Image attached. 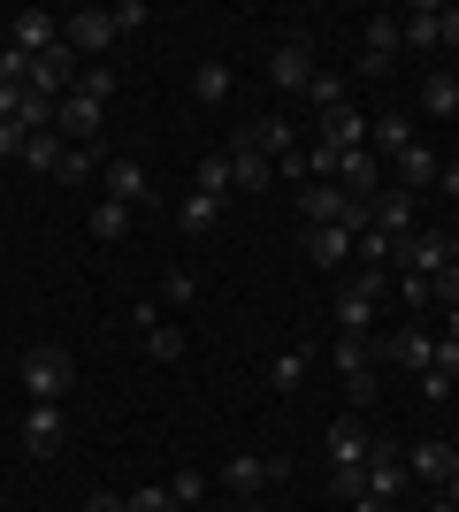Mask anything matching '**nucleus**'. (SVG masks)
<instances>
[{"label":"nucleus","instance_id":"nucleus-35","mask_svg":"<svg viewBox=\"0 0 459 512\" xmlns=\"http://www.w3.org/2000/svg\"><path fill=\"white\" fill-rule=\"evenodd\" d=\"M92 169H100V146H69V153H62V169H54V176H62V184H85Z\"/></svg>","mask_w":459,"mask_h":512},{"label":"nucleus","instance_id":"nucleus-33","mask_svg":"<svg viewBox=\"0 0 459 512\" xmlns=\"http://www.w3.org/2000/svg\"><path fill=\"white\" fill-rule=\"evenodd\" d=\"M345 85H352V77H337V69H314V85H306L314 115H322V107H345Z\"/></svg>","mask_w":459,"mask_h":512},{"label":"nucleus","instance_id":"nucleus-2","mask_svg":"<svg viewBox=\"0 0 459 512\" xmlns=\"http://www.w3.org/2000/svg\"><path fill=\"white\" fill-rule=\"evenodd\" d=\"M398 283L383 276V268H360V276L337 291V329H352V337H375V306L391 299Z\"/></svg>","mask_w":459,"mask_h":512},{"label":"nucleus","instance_id":"nucleus-15","mask_svg":"<svg viewBox=\"0 0 459 512\" xmlns=\"http://www.w3.org/2000/svg\"><path fill=\"white\" fill-rule=\"evenodd\" d=\"M108 199H123V207H161V192H153V176L138 153H115L108 161Z\"/></svg>","mask_w":459,"mask_h":512},{"label":"nucleus","instance_id":"nucleus-19","mask_svg":"<svg viewBox=\"0 0 459 512\" xmlns=\"http://www.w3.org/2000/svg\"><path fill=\"white\" fill-rule=\"evenodd\" d=\"M437 169H444V161H437V153H429V146H406V153H398V161H391V176H398V192H429V184H437Z\"/></svg>","mask_w":459,"mask_h":512},{"label":"nucleus","instance_id":"nucleus-52","mask_svg":"<svg viewBox=\"0 0 459 512\" xmlns=\"http://www.w3.org/2000/svg\"><path fill=\"white\" fill-rule=\"evenodd\" d=\"M230 512H261V505H230Z\"/></svg>","mask_w":459,"mask_h":512},{"label":"nucleus","instance_id":"nucleus-43","mask_svg":"<svg viewBox=\"0 0 459 512\" xmlns=\"http://www.w3.org/2000/svg\"><path fill=\"white\" fill-rule=\"evenodd\" d=\"M199 299V276H184V268H176V276H169V306H192Z\"/></svg>","mask_w":459,"mask_h":512},{"label":"nucleus","instance_id":"nucleus-45","mask_svg":"<svg viewBox=\"0 0 459 512\" xmlns=\"http://www.w3.org/2000/svg\"><path fill=\"white\" fill-rule=\"evenodd\" d=\"M429 291H437V299H444V306H459V260H452V268H444V276H437V283H429Z\"/></svg>","mask_w":459,"mask_h":512},{"label":"nucleus","instance_id":"nucleus-11","mask_svg":"<svg viewBox=\"0 0 459 512\" xmlns=\"http://www.w3.org/2000/svg\"><path fill=\"white\" fill-rule=\"evenodd\" d=\"M100 115H108L100 100L62 92V100H54V138H62V146H92V138H100Z\"/></svg>","mask_w":459,"mask_h":512},{"label":"nucleus","instance_id":"nucleus-7","mask_svg":"<svg viewBox=\"0 0 459 512\" xmlns=\"http://www.w3.org/2000/svg\"><path fill=\"white\" fill-rule=\"evenodd\" d=\"M368 421H360V413H337V421H329V436H322V459H329V474H352L360 467V459H368Z\"/></svg>","mask_w":459,"mask_h":512},{"label":"nucleus","instance_id":"nucleus-29","mask_svg":"<svg viewBox=\"0 0 459 512\" xmlns=\"http://www.w3.org/2000/svg\"><path fill=\"white\" fill-rule=\"evenodd\" d=\"M192 100L199 107H222V100H230V69H222V62H199L192 69Z\"/></svg>","mask_w":459,"mask_h":512},{"label":"nucleus","instance_id":"nucleus-9","mask_svg":"<svg viewBox=\"0 0 459 512\" xmlns=\"http://www.w3.org/2000/svg\"><path fill=\"white\" fill-rule=\"evenodd\" d=\"M398 54H406V39H398V16H368V39H360V77H391Z\"/></svg>","mask_w":459,"mask_h":512},{"label":"nucleus","instance_id":"nucleus-13","mask_svg":"<svg viewBox=\"0 0 459 512\" xmlns=\"http://www.w3.org/2000/svg\"><path fill=\"white\" fill-rule=\"evenodd\" d=\"M23 451H31V459H54V451L69 444V421H62V406H23Z\"/></svg>","mask_w":459,"mask_h":512},{"label":"nucleus","instance_id":"nucleus-37","mask_svg":"<svg viewBox=\"0 0 459 512\" xmlns=\"http://www.w3.org/2000/svg\"><path fill=\"white\" fill-rule=\"evenodd\" d=\"M199 192H230V153H207V161H199Z\"/></svg>","mask_w":459,"mask_h":512},{"label":"nucleus","instance_id":"nucleus-28","mask_svg":"<svg viewBox=\"0 0 459 512\" xmlns=\"http://www.w3.org/2000/svg\"><path fill=\"white\" fill-rule=\"evenodd\" d=\"M306 367H314V352H306V344H284V352L268 360V383H276V390H299Z\"/></svg>","mask_w":459,"mask_h":512},{"label":"nucleus","instance_id":"nucleus-41","mask_svg":"<svg viewBox=\"0 0 459 512\" xmlns=\"http://www.w3.org/2000/svg\"><path fill=\"white\" fill-rule=\"evenodd\" d=\"M429 299H437V291H429L421 276H398V306H406L414 321H421V306H429Z\"/></svg>","mask_w":459,"mask_h":512},{"label":"nucleus","instance_id":"nucleus-12","mask_svg":"<svg viewBox=\"0 0 459 512\" xmlns=\"http://www.w3.org/2000/svg\"><path fill=\"white\" fill-rule=\"evenodd\" d=\"M314 138H322L329 153H360L368 146V115H360V107H322V115H314Z\"/></svg>","mask_w":459,"mask_h":512},{"label":"nucleus","instance_id":"nucleus-48","mask_svg":"<svg viewBox=\"0 0 459 512\" xmlns=\"http://www.w3.org/2000/svg\"><path fill=\"white\" fill-rule=\"evenodd\" d=\"M437 46H459V8H444V31H437Z\"/></svg>","mask_w":459,"mask_h":512},{"label":"nucleus","instance_id":"nucleus-25","mask_svg":"<svg viewBox=\"0 0 459 512\" xmlns=\"http://www.w3.org/2000/svg\"><path fill=\"white\" fill-rule=\"evenodd\" d=\"M421 115H437V123H452V115H459V77L429 69V77H421Z\"/></svg>","mask_w":459,"mask_h":512},{"label":"nucleus","instance_id":"nucleus-18","mask_svg":"<svg viewBox=\"0 0 459 512\" xmlns=\"http://www.w3.org/2000/svg\"><path fill=\"white\" fill-rule=\"evenodd\" d=\"M8 46H23V54L39 62V54H54V46H62V23H54V16H39V8H23V16H16V31H8Z\"/></svg>","mask_w":459,"mask_h":512},{"label":"nucleus","instance_id":"nucleus-10","mask_svg":"<svg viewBox=\"0 0 459 512\" xmlns=\"http://www.w3.org/2000/svg\"><path fill=\"white\" fill-rule=\"evenodd\" d=\"M375 360H398L406 367V375H429V367H437V337H429V329H391V337H375Z\"/></svg>","mask_w":459,"mask_h":512},{"label":"nucleus","instance_id":"nucleus-27","mask_svg":"<svg viewBox=\"0 0 459 512\" xmlns=\"http://www.w3.org/2000/svg\"><path fill=\"white\" fill-rule=\"evenodd\" d=\"M306 260H314V268H345L352 260V230H306Z\"/></svg>","mask_w":459,"mask_h":512},{"label":"nucleus","instance_id":"nucleus-46","mask_svg":"<svg viewBox=\"0 0 459 512\" xmlns=\"http://www.w3.org/2000/svg\"><path fill=\"white\" fill-rule=\"evenodd\" d=\"M437 192H444V199H459V161H444V169H437Z\"/></svg>","mask_w":459,"mask_h":512},{"label":"nucleus","instance_id":"nucleus-22","mask_svg":"<svg viewBox=\"0 0 459 512\" xmlns=\"http://www.w3.org/2000/svg\"><path fill=\"white\" fill-rule=\"evenodd\" d=\"M406 474H421V482H452L459 474V444H414V459H406Z\"/></svg>","mask_w":459,"mask_h":512},{"label":"nucleus","instance_id":"nucleus-49","mask_svg":"<svg viewBox=\"0 0 459 512\" xmlns=\"http://www.w3.org/2000/svg\"><path fill=\"white\" fill-rule=\"evenodd\" d=\"M85 512H131V505H123V497H92Z\"/></svg>","mask_w":459,"mask_h":512},{"label":"nucleus","instance_id":"nucleus-23","mask_svg":"<svg viewBox=\"0 0 459 512\" xmlns=\"http://www.w3.org/2000/svg\"><path fill=\"white\" fill-rule=\"evenodd\" d=\"M245 146H261L268 161H291V153H299V138H291V115H261V123L245 130Z\"/></svg>","mask_w":459,"mask_h":512},{"label":"nucleus","instance_id":"nucleus-38","mask_svg":"<svg viewBox=\"0 0 459 512\" xmlns=\"http://www.w3.org/2000/svg\"><path fill=\"white\" fill-rule=\"evenodd\" d=\"M146 352H153V360H184V329H161V321H153V329H146Z\"/></svg>","mask_w":459,"mask_h":512},{"label":"nucleus","instance_id":"nucleus-17","mask_svg":"<svg viewBox=\"0 0 459 512\" xmlns=\"http://www.w3.org/2000/svg\"><path fill=\"white\" fill-rule=\"evenodd\" d=\"M276 184V161L261 146H245V130L230 138V192H268Z\"/></svg>","mask_w":459,"mask_h":512},{"label":"nucleus","instance_id":"nucleus-8","mask_svg":"<svg viewBox=\"0 0 459 512\" xmlns=\"http://www.w3.org/2000/svg\"><path fill=\"white\" fill-rule=\"evenodd\" d=\"M115 39H123V31H115L108 8H77V16H62V46L77 54V62H85V54H108Z\"/></svg>","mask_w":459,"mask_h":512},{"label":"nucleus","instance_id":"nucleus-51","mask_svg":"<svg viewBox=\"0 0 459 512\" xmlns=\"http://www.w3.org/2000/svg\"><path fill=\"white\" fill-rule=\"evenodd\" d=\"M444 505H452V512H459V474H452V482H444Z\"/></svg>","mask_w":459,"mask_h":512},{"label":"nucleus","instance_id":"nucleus-4","mask_svg":"<svg viewBox=\"0 0 459 512\" xmlns=\"http://www.w3.org/2000/svg\"><path fill=\"white\" fill-rule=\"evenodd\" d=\"M391 268H406V276H421V283H437L444 268H452V237H444V230H414V237H398Z\"/></svg>","mask_w":459,"mask_h":512},{"label":"nucleus","instance_id":"nucleus-5","mask_svg":"<svg viewBox=\"0 0 459 512\" xmlns=\"http://www.w3.org/2000/svg\"><path fill=\"white\" fill-rule=\"evenodd\" d=\"M398 490H406V451L398 444H368V459H360V497L398 505Z\"/></svg>","mask_w":459,"mask_h":512},{"label":"nucleus","instance_id":"nucleus-44","mask_svg":"<svg viewBox=\"0 0 459 512\" xmlns=\"http://www.w3.org/2000/svg\"><path fill=\"white\" fill-rule=\"evenodd\" d=\"M437 375H452V383H459V337H437Z\"/></svg>","mask_w":459,"mask_h":512},{"label":"nucleus","instance_id":"nucleus-50","mask_svg":"<svg viewBox=\"0 0 459 512\" xmlns=\"http://www.w3.org/2000/svg\"><path fill=\"white\" fill-rule=\"evenodd\" d=\"M352 512H391V505H375V497H352Z\"/></svg>","mask_w":459,"mask_h":512},{"label":"nucleus","instance_id":"nucleus-30","mask_svg":"<svg viewBox=\"0 0 459 512\" xmlns=\"http://www.w3.org/2000/svg\"><path fill=\"white\" fill-rule=\"evenodd\" d=\"M62 138H54V130H39V138H23V169H39V176H54V169H62Z\"/></svg>","mask_w":459,"mask_h":512},{"label":"nucleus","instance_id":"nucleus-16","mask_svg":"<svg viewBox=\"0 0 459 512\" xmlns=\"http://www.w3.org/2000/svg\"><path fill=\"white\" fill-rule=\"evenodd\" d=\"M368 230H383L398 245V237H414L421 222H414V192H398V184H383V192L368 199Z\"/></svg>","mask_w":459,"mask_h":512},{"label":"nucleus","instance_id":"nucleus-3","mask_svg":"<svg viewBox=\"0 0 459 512\" xmlns=\"http://www.w3.org/2000/svg\"><path fill=\"white\" fill-rule=\"evenodd\" d=\"M329 360H337V375H345V390H352V413H360V406L375 398V337H352V329H337Z\"/></svg>","mask_w":459,"mask_h":512},{"label":"nucleus","instance_id":"nucleus-42","mask_svg":"<svg viewBox=\"0 0 459 512\" xmlns=\"http://www.w3.org/2000/svg\"><path fill=\"white\" fill-rule=\"evenodd\" d=\"M108 16H115V31H123V39H131V31H138V23H146V0H115V8H108Z\"/></svg>","mask_w":459,"mask_h":512},{"label":"nucleus","instance_id":"nucleus-1","mask_svg":"<svg viewBox=\"0 0 459 512\" xmlns=\"http://www.w3.org/2000/svg\"><path fill=\"white\" fill-rule=\"evenodd\" d=\"M23 390H31V406H62L69 390H77V360H69L62 344H31L23 352Z\"/></svg>","mask_w":459,"mask_h":512},{"label":"nucleus","instance_id":"nucleus-32","mask_svg":"<svg viewBox=\"0 0 459 512\" xmlns=\"http://www.w3.org/2000/svg\"><path fill=\"white\" fill-rule=\"evenodd\" d=\"M169 497H176V512H199V497H207V474H199V467H176V474H169Z\"/></svg>","mask_w":459,"mask_h":512},{"label":"nucleus","instance_id":"nucleus-39","mask_svg":"<svg viewBox=\"0 0 459 512\" xmlns=\"http://www.w3.org/2000/svg\"><path fill=\"white\" fill-rule=\"evenodd\" d=\"M0 85H31V54L23 46H0Z\"/></svg>","mask_w":459,"mask_h":512},{"label":"nucleus","instance_id":"nucleus-47","mask_svg":"<svg viewBox=\"0 0 459 512\" xmlns=\"http://www.w3.org/2000/svg\"><path fill=\"white\" fill-rule=\"evenodd\" d=\"M0 153H16V161H23V130L16 123H0Z\"/></svg>","mask_w":459,"mask_h":512},{"label":"nucleus","instance_id":"nucleus-34","mask_svg":"<svg viewBox=\"0 0 459 512\" xmlns=\"http://www.w3.org/2000/svg\"><path fill=\"white\" fill-rule=\"evenodd\" d=\"M391 253H398V245L383 230H360V237H352V260H368V268H391Z\"/></svg>","mask_w":459,"mask_h":512},{"label":"nucleus","instance_id":"nucleus-20","mask_svg":"<svg viewBox=\"0 0 459 512\" xmlns=\"http://www.w3.org/2000/svg\"><path fill=\"white\" fill-rule=\"evenodd\" d=\"M337 184H345L352 199H375V192H383V161H375L368 146H360V153H345V161H337Z\"/></svg>","mask_w":459,"mask_h":512},{"label":"nucleus","instance_id":"nucleus-14","mask_svg":"<svg viewBox=\"0 0 459 512\" xmlns=\"http://www.w3.org/2000/svg\"><path fill=\"white\" fill-rule=\"evenodd\" d=\"M268 85L306 100V85H314V46H306V39H284L276 54H268Z\"/></svg>","mask_w":459,"mask_h":512},{"label":"nucleus","instance_id":"nucleus-24","mask_svg":"<svg viewBox=\"0 0 459 512\" xmlns=\"http://www.w3.org/2000/svg\"><path fill=\"white\" fill-rule=\"evenodd\" d=\"M368 138H375V146H383V153L398 161V153L414 146V115H398V107H383V115H368Z\"/></svg>","mask_w":459,"mask_h":512},{"label":"nucleus","instance_id":"nucleus-31","mask_svg":"<svg viewBox=\"0 0 459 512\" xmlns=\"http://www.w3.org/2000/svg\"><path fill=\"white\" fill-rule=\"evenodd\" d=\"M92 237H100V245L131 237V207H123V199H100V207H92Z\"/></svg>","mask_w":459,"mask_h":512},{"label":"nucleus","instance_id":"nucleus-26","mask_svg":"<svg viewBox=\"0 0 459 512\" xmlns=\"http://www.w3.org/2000/svg\"><path fill=\"white\" fill-rule=\"evenodd\" d=\"M444 31V8H414V16H398V39H406V54H429Z\"/></svg>","mask_w":459,"mask_h":512},{"label":"nucleus","instance_id":"nucleus-36","mask_svg":"<svg viewBox=\"0 0 459 512\" xmlns=\"http://www.w3.org/2000/svg\"><path fill=\"white\" fill-rule=\"evenodd\" d=\"M77 92H85V100H100V107H108V100H115V69H108V62H92L85 77H77Z\"/></svg>","mask_w":459,"mask_h":512},{"label":"nucleus","instance_id":"nucleus-6","mask_svg":"<svg viewBox=\"0 0 459 512\" xmlns=\"http://www.w3.org/2000/svg\"><path fill=\"white\" fill-rule=\"evenodd\" d=\"M284 474H291L284 459H261V451H230V467H222V490L253 505V497H261L268 482H284Z\"/></svg>","mask_w":459,"mask_h":512},{"label":"nucleus","instance_id":"nucleus-21","mask_svg":"<svg viewBox=\"0 0 459 512\" xmlns=\"http://www.w3.org/2000/svg\"><path fill=\"white\" fill-rule=\"evenodd\" d=\"M215 222H222V199L215 192H199V184H192V192L176 199V230H184V237H207Z\"/></svg>","mask_w":459,"mask_h":512},{"label":"nucleus","instance_id":"nucleus-40","mask_svg":"<svg viewBox=\"0 0 459 512\" xmlns=\"http://www.w3.org/2000/svg\"><path fill=\"white\" fill-rule=\"evenodd\" d=\"M123 505H131V512H176V497L161 490V482H146V490H131Z\"/></svg>","mask_w":459,"mask_h":512}]
</instances>
